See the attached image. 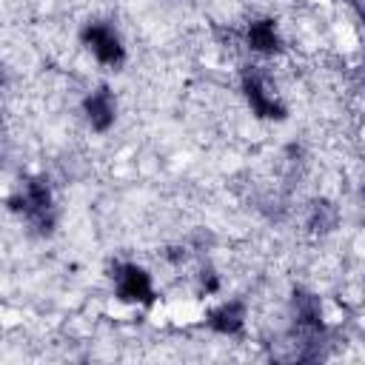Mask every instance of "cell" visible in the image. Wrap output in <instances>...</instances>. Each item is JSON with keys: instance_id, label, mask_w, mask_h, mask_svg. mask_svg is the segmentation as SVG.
Segmentation results:
<instances>
[{"instance_id": "1", "label": "cell", "mask_w": 365, "mask_h": 365, "mask_svg": "<svg viewBox=\"0 0 365 365\" xmlns=\"http://www.w3.org/2000/svg\"><path fill=\"white\" fill-rule=\"evenodd\" d=\"M83 40H86V46L97 54V60H103V63H108V66H117V63L123 60V43H120V37H117L108 26H103V23L86 26V29H83Z\"/></svg>"}, {"instance_id": "2", "label": "cell", "mask_w": 365, "mask_h": 365, "mask_svg": "<svg viewBox=\"0 0 365 365\" xmlns=\"http://www.w3.org/2000/svg\"><path fill=\"white\" fill-rule=\"evenodd\" d=\"M120 297L128 302H151V279L143 268L137 265H123L120 268Z\"/></svg>"}, {"instance_id": "3", "label": "cell", "mask_w": 365, "mask_h": 365, "mask_svg": "<svg viewBox=\"0 0 365 365\" xmlns=\"http://www.w3.org/2000/svg\"><path fill=\"white\" fill-rule=\"evenodd\" d=\"M242 88H245V97H248V103H251V108H254V114H259V117H268V120H274V117H282V106L265 91V86H262V80L257 77V74H245V80H242Z\"/></svg>"}, {"instance_id": "4", "label": "cell", "mask_w": 365, "mask_h": 365, "mask_svg": "<svg viewBox=\"0 0 365 365\" xmlns=\"http://www.w3.org/2000/svg\"><path fill=\"white\" fill-rule=\"evenodd\" d=\"M86 117H88L91 128H97V131H106L114 123V103H111L108 88H97L94 94L86 97Z\"/></svg>"}, {"instance_id": "5", "label": "cell", "mask_w": 365, "mask_h": 365, "mask_svg": "<svg viewBox=\"0 0 365 365\" xmlns=\"http://www.w3.org/2000/svg\"><path fill=\"white\" fill-rule=\"evenodd\" d=\"M17 208H23L31 220H37V222L43 225V222H46V214H48V208H51L48 188L40 185V182H29L26 191H23V205H17Z\"/></svg>"}, {"instance_id": "6", "label": "cell", "mask_w": 365, "mask_h": 365, "mask_svg": "<svg viewBox=\"0 0 365 365\" xmlns=\"http://www.w3.org/2000/svg\"><path fill=\"white\" fill-rule=\"evenodd\" d=\"M248 43H251V48H257V51H274V48L279 46L274 20H257V23H251V26H248Z\"/></svg>"}, {"instance_id": "7", "label": "cell", "mask_w": 365, "mask_h": 365, "mask_svg": "<svg viewBox=\"0 0 365 365\" xmlns=\"http://www.w3.org/2000/svg\"><path fill=\"white\" fill-rule=\"evenodd\" d=\"M208 322H211V328L220 331V334H234V331L242 328V305H240V302H228V305L217 308Z\"/></svg>"}]
</instances>
